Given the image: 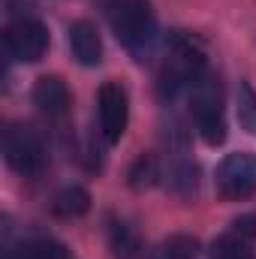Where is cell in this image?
<instances>
[{
	"mask_svg": "<svg viewBox=\"0 0 256 259\" xmlns=\"http://www.w3.org/2000/svg\"><path fill=\"white\" fill-rule=\"evenodd\" d=\"M217 190L229 202H241L256 196V154L235 151L226 154L217 166Z\"/></svg>",
	"mask_w": 256,
	"mask_h": 259,
	"instance_id": "277c9868",
	"label": "cell"
},
{
	"mask_svg": "<svg viewBox=\"0 0 256 259\" xmlns=\"http://www.w3.org/2000/svg\"><path fill=\"white\" fill-rule=\"evenodd\" d=\"M3 42H6V52L15 61L36 64L49 52V27L42 21H36V18H21V21H15V24L6 27Z\"/></svg>",
	"mask_w": 256,
	"mask_h": 259,
	"instance_id": "8992f818",
	"label": "cell"
},
{
	"mask_svg": "<svg viewBox=\"0 0 256 259\" xmlns=\"http://www.w3.org/2000/svg\"><path fill=\"white\" fill-rule=\"evenodd\" d=\"M69 103H72L69 88L58 75H42L33 84V106L39 112H46L49 118H64L66 112H69Z\"/></svg>",
	"mask_w": 256,
	"mask_h": 259,
	"instance_id": "9c48e42d",
	"label": "cell"
},
{
	"mask_svg": "<svg viewBox=\"0 0 256 259\" xmlns=\"http://www.w3.org/2000/svg\"><path fill=\"white\" fill-rule=\"evenodd\" d=\"M3 154H6V163L24 178L42 175V169L49 163L39 133L30 127H18V124L6 127V133H3Z\"/></svg>",
	"mask_w": 256,
	"mask_h": 259,
	"instance_id": "3957f363",
	"label": "cell"
},
{
	"mask_svg": "<svg viewBox=\"0 0 256 259\" xmlns=\"http://www.w3.org/2000/svg\"><path fill=\"white\" fill-rule=\"evenodd\" d=\"M55 214H61V217H81V214H88V208H91V196L84 187H78V184H69L64 187L61 193L55 196Z\"/></svg>",
	"mask_w": 256,
	"mask_h": 259,
	"instance_id": "8fae6325",
	"label": "cell"
},
{
	"mask_svg": "<svg viewBox=\"0 0 256 259\" xmlns=\"http://www.w3.org/2000/svg\"><path fill=\"white\" fill-rule=\"evenodd\" d=\"M69 52L81 66L103 64V39L100 30L91 21H72L69 24Z\"/></svg>",
	"mask_w": 256,
	"mask_h": 259,
	"instance_id": "ba28073f",
	"label": "cell"
},
{
	"mask_svg": "<svg viewBox=\"0 0 256 259\" xmlns=\"http://www.w3.org/2000/svg\"><path fill=\"white\" fill-rule=\"evenodd\" d=\"M157 178H160V169H157L154 157H139L130 169V187L133 190H148L157 184Z\"/></svg>",
	"mask_w": 256,
	"mask_h": 259,
	"instance_id": "2e32d148",
	"label": "cell"
},
{
	"mask_svg": "<svg viewBox=\"0 0 256 259\" xmlns=\"http://www.w3.org/2000/svg\"><path fill=\"white\" fill-rule=\"evenodd\" d=\"M97 115H100V133H103V139L109 145L121 142V136L127 130V118H130V100H127V91L118 81H106L100 88Z\"/></svg>",
	"mask_w": 256,
	"mask_h": 259,
	"instance_id": "52a82bcc",
	"label": "cell"
},
{
	"mask_svg": "<svg viewBox=\"0 0 256 259\" xmlns=\"http://www.w3.org/2000/svg\"><path fill=\"white\" fill-rule=\"evenodd\" d=\"M211 259H250V247L244 238L238 235H223L214 250H211Z\"/></svg>",
	"mask_w": 256,
	"mask_h": 259,
	"instance_id": "e0dca14e",
	"label": "cell"
},
{
	"mask_svg": "<svg viewBox=\"0 0 256 259\" xmlns=\"http://www.w3.org/2000/svg\"><path fill=\"white\" fill-rule=\"evenodd\" d=\"M169 187L178 196H184V199L196 196V190H199V169H196V163H187V160L175 163L169 169Z\"/></svg>",
	"mask_w": 256,
	"mask_h": 259,
	"instance_id": "4fadbf2b",
	"label": "cell"
},
{
	"mask_svg": "<svg viewBox=\"0 0 256 259\" xmlns=\"http://www.w3.org/2000/svg\"><path fill=\"white\" fill-rule=\"evenodd\" d=\"M190 115L196 121L199 136L208 145L226 142V118H223V94L214 75H199L190 88Z\"/></svg>",
	"mask_w": 256,
	"mask_h": 259,
	"instance_id": "7a4b0ae2",
	"label": "cell"
},
{
	"mask_svg": "<svg viewBox=\"0 0 256 259\" xmlns=\"http://www.w3.org/2000/svg\"><path fill=\"white\" fill-rule=\"evenodd\" d=\"M106 235H109V250L115 259H139V250H142L139 235L124 217H109Z\"/></svg>",
	"mask_w": 256,
	"mask_h": 259,
	"instance_id": "30bf717a",
	"label": "cell"
},
{
	"mask_svg": "<svg viewBox=\"0 0 256 259\" xmlns=\"http://www.w3.org/2000/svg\"><path fill=\"white\" fill-rule=\"evenodd\" d=\"M9 259H72V256L66 253L64 244H58L52 238H36V241L21 244Z\"/></svg>",
	"mask_w": 256,
	"mask_h": 259,
	"instance_id": "5bb4252c",
	"label": "cell"
},
{
	"mask_svg": "<svg viewBox=\"0 0 256 259\" xmlns=\"http://www.w3.org/2000/svg\"><path fill=\"white\" fill-rule=\"evenodd\" d=\"M109 24L118 42L136 61H145L157 39V15L148 0H112L109 3Z\"/></svg>",
	"mask_w": 256,
	"mask_h": 259,
	"instance_id": "6da1fadb",
	"label": "cell"
},
{
	"mask_svg": "<svg viewBox=\"0 0 256 259\" xmlns=\"http://www.w3.org/2000/svg\"><path fill=\"white\" fill-rule=\"evenodd\" d=\"M199 256V241L193 235H172L157 244L151 259H196Z\"/></svg>",
	"mask_w": 256,
	"mask_h": 259,
	"instance_id": "7c38bea8",
	"label": "cell"
},
{
	"mask_svg": "<svg viewBox=\"0 0 256 259\" xmlns=\"http://www.w3.org/2000/svg\"><path fill=\"white\" fill-rule=\"evenodd\" d=\"M238 121L250 136H256V91L250 81L238 84Z\"/></svg>",
	"mask_w": 256,
	"mask_h": 259,
	"instance_id": "9a60e30c",
	"label": "cell"
},
{
	"mask_svg": "<svg viewBox=\"0 0 256 259\" xmlns=\"http://www.w3.org/2000/svg\"><path fill=\"white\" fill-rule=\"evenodd\" d=\"M205 75V58L187 36H175L169 46V61L163 66V91L175 94L181 88H193V81Z\"/></svg>",
	"mask_w": 256,
	"mask_h": 259,
	"instance_id": "5b68a950",
	"label": "cell"
}]
</instances>
